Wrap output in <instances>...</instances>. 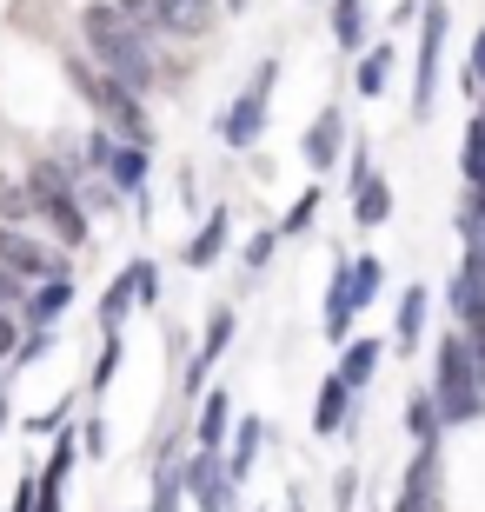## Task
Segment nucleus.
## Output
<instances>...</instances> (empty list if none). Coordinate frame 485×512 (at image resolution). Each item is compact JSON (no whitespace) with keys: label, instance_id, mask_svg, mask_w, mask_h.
I'll use <instances>...</instances> for the list:
<instances>
[{"label":"nucleus","instance_id":"13","mask_svg":"<svg viewBox=\"0 0 485 512\" xmlns=\"http://www.w3.org/2000/svg\"><path fill=\"white\" fill-rule=\"evenodd\" d=\"M233 333H240L233 306H213V320H206V340H200V353H193V366H187V393H200V386H206V373H213V360H220L226 346H233Z\"/></svg>","mask_w":485,"mask_h":512},{"label":"nucleus","instance_id":"15","mask_svg":"<svg viewBox=\"0 0 485 512\" xmlns=\"http://www.w3.org/2000/svg\"><path fill=\"white\" fill-rule=\"evenodd\" d=\"M379 360H386V340H346L339 346V380H346V393H359V386H373V373H379Z\"/></svg>","mask_w":485,"mask_h":512},{"label":"nucleus","instance_id":"36","mask_svg":"<svg viewBox=\"0 0 485 512\" xmlns=\"http://www.w3.org/2000/svg\"><path fill=\"white\" fill-rule=\"evenodd\" d=\"M20 346V313H0V360H14Z\"/></svg>","mask_w":485,"mask_h":512},{"label":"nucleus","instance_id":"18","mask_svg":"<svg viewBox=\"0 0 485 512\" xmlns=\"http://www.w3.org/2000/svg\"><path fill=\"white\" fill-rule=\"evenodd\" d=\"M432 473H439V446H419L412 453V473H406V499H399V512H432Z\"/></svg>","mask_w":485,"mask_h":512},{"label":"nucleus","instance_id":"39","mask_svg":"<svg viewBox=\"0 0 485 512\" xmlns=\"http://www.w3.org/2000/svg\"><path fill=\"white\" fill-rule=\"evenodd\" d=\"M7 512H34V479H20V486H14V506H7Z\"/></svg>","mask_w":485,"mask_h":512},{"label":"nucleus","instance_id":"10","mask_svg":"<svg viewBox=\"0 0 485 512\" xmlns=\"http://www.w3.org/2000/svg\"><path fill=\"white\" fill-rule=\"evenodd\" d=\"M353 313H359V300H353V260H333L326 313H319V326H326V340H333V346H346V340H353Z\"/></svg>","mask_w":485,"mask_h":512},{"label":"nucleus","instance_id":"12","mask_svg":"<svg viewBox=\"0 0 485 512\" xmlns=\"http://www.w3.org/2000/svg\"><path fill=\"white\" fill-rule=\"evenodd\" d=\"M147 167H153V147H133V140H113V160L100 167V180H107L120 200H140L147 193Z\"/></svg>","mask_w":485,"mask_h":512},{"label":"nucleus","instance_id":"9","mask_svg":"<svg viewBox=\"0 0 485 512\" xmlns=\"http://www.w3.org/2000/svg\"><path fill=\"white\" fill-rule=\"evenodd\" d=\"M346 153V114L339 107H319L313 127H306V140H299V160L313 173H333V160Z\"/></svg>","mask_w":485,"mask_h":512},{"label":"nucleus","instance_id":"28","mask_svg":"<svg viewBox=\"0 0 485 512\" xmlns=\"http://www.w3.org/2000/svg\"><path fill=\"white\" fill-rule=\"evenodd\" d=\"M459 173H466V187H479L485 180V120L472 114V127H466V153H459Z\"/></svg>","mask_w":485,"mask_h":512},{"label":"nucleus","instance_id":"40","mask_svg":"<svg viewBox=\"0 0 485 512\" xmlns=\"http://www.w3.org/2000/svg\"><path fill=\"white\" fill-rule=\"evenodd\" d=\"M0 426H7V399H0Z\"/></svg>","mask_w":485,"mask_h":512},{"label":"nucleus","instance_id":"30","mask_svg":"<svg viewBox=\"0 0 485 512\" xmlns=\"http://www.w3.org/2000/svg\"><path fill=\"white\" fill-rule=\"evenodd\" d=\"M406 426H412V439H419V446L439 433V406H432V393H412L406 399Z\"/></svg>","mask_w":485,"mask_h":512},{"label":"nucleus","instance_id":"23","mask_svg":"<svg viewBox=\"0 0 485 512\" xmlns=\"http://www.w3.org/2000/svg\"><path fill=\"white\" fill-rule=\"evenodd\" d=\"M386 80H392V47H366L359 67H353V87L366 100H379V94H386Z\"/></svg>","mask_w":485,"mask_h":512},{"label":"nucleus","instance_id":"16","mask_svg":"<svg viewBox=\"0 0 485 512\" xmlns=\"http://www.w3.org/2000/svg\"><path fill=\"white\" fill-rule=\"evenodd\" d=\"M426 313H432V293H426V286H406V293H399V313H392V346H399V353H412V346H419Z\"/></svg>","mask_w":485,"mask_h":512},{"label":"nucleus","instance_id":"21","mask_svg":"<svg viewBox=\"0 0 485 512\" xmlns=\"http://www.w3.org/2000/svg\"><path fill=\"white\" fill-rule=\"evenodd\" d=\"M386 213H392V187L379 180V173H373V180H359V187H353V220H359V227H386Z\"/></svg>","mask_w":485,"mask_h":512},{"label":"nucleus","instance_id":"3","mask_svg":"<svg viewBox=\"0 0 485 512\" xmlns=\"http://www.w3.org/2000/svg\"><path fill=\"white\" fill-rule=\"evenodd\" d=\"M432 406H439V426H472L485 413V386L472 373V353H466V333L459 326L432 353Z\"/></svg>","mask_w":485,"mask_h":512},{"label":"nucleus","instance_id":"4","mask_svg":"<svg viewBox=\"0 0 485 512\" xmlns=\"http://www.w3.org/2000/svg\"><path fill=\"white\" fill-rule=\"evenodd\" d=\"M27 193H34V220H47L54 240L87 247V207H80L74 167H60V160H34V167H27Z\"/></svg>","mask_w":485,"mask_h":512},{"label":"nucleus","instance_id":"26","mask_svg":"<svg viewBox=\"0 0 485 512\" xmlns=\"http://www.w3.org/2000/svg\"><path fill=\"white\" fill-rule=\"evenodd\" d=\"M180 499H187V486H180V459H160V466H153V506L147 512H180Z\"/></svg>","mask_w":485,"mask_h":512},{"label":"nucleus","instance_id":"17","mask_svg":"<svg viewBox=\"0 0 485 512\" xmlns=\"http://www.w3.org/2000/svg\"><path fill=\"white\" fill-rule=\"evenodd\" d=\"M226 240H233V213L213 207V213L200 220V233L187 240V253H180V260H187V266H213V260L226 253Z\"/></svg>","mask_w":485,"mask_h":512},{"label":"nucleus","instance_id":"5","mask_svg":"<svg viewBox=\"0 0 485 512\" xmlns=\"http://www.w3.org/2000/svg\"><path fill=\"white\" fill-rule=\"evenodd\" d=\"M446 34H452V14L446 0L419 14V60H412V120H432L439 107V54H446Z\"/></svg>","mask_w":485,"mask_h":512},{"label":"nucleus","instance_id":"19","mask_svg":"<svg viewBox=\"0 0 485 512\" xmlns=\"http://www.w3.org/2000/svg\"><path fill=\"white\" fill-rule=\"evenodd\" d=\"M133 306H140V280H133V266H127V273L100 293V333H120V320H127Z\"/></svg>","mask_w":485,"mask_h":512},{"label":"nucleus","instance_id":"38","mask_svg":"<svg viewBox=\"0 0 485 512\" xmlns=\"http://www.w3.org/2000/svg\"><path fill=\"white\" fill-rule=\"evenodd\" d=\"M346 173H353V187H359V180H373V153L353 147V167H346Z\"/></svg>","mask_w":485,"mask_h":512},{"label":"nucleus","instance_id":"8","mask_svg":"<svg viewBox=\"0 0 485 512\" xmlns=\"http://www.w3.org/2000/svg\"><path fill=\"white\" fill-rule=\"evenodd\" d=\"M0 266H7V273H20L27 286H40V280H54V273H67V266H60V253H47L27 227H0Z\"/></svg>","mask_w":485,"mask_h":512},{"label":"nucleus","instance_id":"29","mask_svg":"<svg viewBox=\"0 0 485 512\" xmlns=\"http://www.w3.org/2000/svg\"><path fill=\"white\" fill-rule=\"evenodd\" d=\"M113 7H120V14H127V20H133V27H140L147 40H167V20H160V0H113Z\"/></svg>","mask_w":485,"mask_h":512},{"label":"nucleus","instance_id":"35","mask_svg":"<svg viewBox=\"0 0 485 512\" xmlns=\"http://www.w3.org/2000/svg\"><path fill=\"white\" fill-rule=\"evenodd\" d=\"M273 247H280V233H273V227L253 233V247H246V266H266V260H273Z\"/></svg>","mask_w":485,"mask_h":512},{"label":"nucleus","instance_id":"2","mask_svg":"<svg viewBox=\"0 0 485 512\" xmlns=\"http://www.w3.org/2000/svg\"><path fill=\"white\" fill-rule=\"evenodd\" d=\"M67 80L80 87V100L100 114L107 133H120V140H133V147H153V120H147V107H140L133 87H120L113 74H100L87 54H67Z\"/></svg>","mask_w":485,"mask_h":512},{"label":"nucleus","instance_id":"32","mask_svg":"<svg viewBox=\"0 0 485 512\" xmlns=\"http://www.w3.org/2000/svg\"><path fill=\"white\" fill-rule=\"evenodd\" d=\"M113 366H120V333H107V346H100V366H94V380H87L94 393H107V386H113Z\"/></svg>","mask_w":485,"mask_h":512},{"label":"nucleus","instance_id":"1","mask_svg":"<svg viewBox=\"0 0 485 512\" xmlns=\"http://www.w3.org/2000/svg\"><path fill=\"white\" fill-rule=\"evenodd\" d=\"M80 40H87V60L100 74H113L120 87H133V94L160 87V40H147L113 0H87L80 7Z\"/></svg>","mask_w":485,"mask_h":512},{"label":"nucleus","instance_id":"27","mask_svg":"<svg viewBox=\"0 0 485 512\" xmlns=\"http://www.w3.org/2000/svg\"><path fill=\"white\" fill-rule=\"evenodd\" d=\"M379 280H386L379 253H353V300H359V306H373V300H379Z\"/></svg>","mask_w":485,"mask_h":512},{"label":"nucleus","instance_id":"41","mask_svg":"<svg viewBox=\"0 0 485 512\" xmlns=\"http://www.w3.org/2000/svg\"><path fill=\"white\" fill-rule=\"evenodd\" d=\"M479 120H485V94H479Z\"/></svg>","mask_w":485,"mask_h":512},{"label":"nucleus","instance_id":"11","mask_svg":"<svg viewBox=\"0 0 485 512\" xmlns=\"http://www.w3.org/2000/svg\"><path fill=\"white\" fill-rule=\"evenodd\" d=\"M67 306H74V280H67V273H54V280L27 286V306H20V326H34V333H54Z\"/></svg>","mask_w":485,"mask_h":512},{"label":"nucleus","instance_id":"25","mask_svg":"<svg viewBox=\"0 0 485 512\" xmlns=\"http://www.w3.org/2000/svg\"><path fill=\"white\" fill-rule=\"evenodd\" d=\"M27 220H34V193H27V180L0 173V227H27Z\"/></svg>","mask_w":485,"mask_h":512},{"label":"nucleus","instance_id":"22","mask_svg":"<svg viewBox=\"0 0 485 512\" xmlns=\"http://www.w3.org/2000/svg\"><path fill=\"white\" fill-rule=\"evenodd\" d=\"M333 40L346 54H366V0H333Z\"/></svg>","mask_w":485,"mask_h":512},{"label":"nucleus","instance_id":"6","mask_svg":"<svg viewBox=\"0 0 485 512\" xmlns=\"http://www.w3.org/2000/svg\"><path fill=\"white\" fill-rule=\"evenodd\" d=\"M273 80H280V60H260L253 80H246V94L220 114V140L226 147H253V140L266 133V94H273Z\"/></svg>","mask_w":485,"mask_h":512},{"label":"nucleus","instance_id":"33","mask_svg":"<svg viewBox=\"0 0 485 512\" xmlns=\"http://www.w3.org/2000/svg\"><path fill=\"white\" fill-rule=\"evenodd\" d=\"M20 306H27V280L0 266V313H20Z\"/></svg>","mask_w":485,"mask_h":512},{"label":"nucleus","instance_id":"14","mask_svg":"<svg viewBox=\"0 0 485 512\" xmlns=\"http://www.w3.org/2000/svg\"><path fill=\"white\" fill-rule=\"evenodd\" d=\"M346 419H353V393H346L339 373H326V380H319V399H313V433L333 439V433H346Z\"/></svg>","mask_w":485,"mask_h":512},{"label":"nucleus","instance_id":"7","mask_svg":"<svg viewBox=\"0 0 485 512\" xmlns=\"http://www.w3.org/2000/svg\"><path fill=\"white\" fill-rule=\"evenodd\" d=\"M180 486H187V499L200 512H226L233 506V479H226V453L220 446H200V453L180 466Z\"/></svg>","mask_w":485,"mask_h":512},{"label":"nucleus","instance_id":"20","mask_svg":"<svg viewBox=\"0 0 485 512\" xmlns=\"http://www.w3.org/2000/svg\"><path fill=\"white\" fill-rule=\"evenodd\" d=\"M226 426H233V393H226V386H213V393L200 399V419H193V433H200V446H220Z\"/></svg>","mask_w":485,"mask_h":512},{"label":"nucleus","instance_id":"31","mask_svg":"<svg viewBox=\"0 0 485 512\" xmlns=\"http://www.w3.org/2000/svg\"><path fill=\"white\" fill-rule=\"evenodd\" d=\"M313 213H319V187H306L293 207H286V220H280L273 233H306V227H313Z\"/></svg>","mask_w":485,"mask_h":512},{"label":"nucleus","instance_id":"37","mask_svg":"<svg viewBox=\"0 0 485 512\" xmlns=\"http://www.w3.org/2000/svg\"><path fill=\"white\" fill-rule=\"evenodd\" d=\"M80 446H87V453H107V426L87 419V426H80Z\"/></svg>","mask_w":485,"mask_h":512},{"label":"nucleus","instance_id":"24","mask_svg":"<svg viewBox=\"0 0 485 512\" xmlns=\"http://www.w3.org/2000/svg\"><path fill=\"white\" fill-rule=\"evenodd\" d=\"M260 419H233V453H226V479L240 486L246 479V466H253V453H260Z\"/></svg>","mask_w":485,"mask_h":512},{"label":"nucleus","instance_id":"34","mask_svg":"<svg viewBox=\"0 0 485 512\" xmlns=\"http://www.w3.org/2000/svg\"><path fill=\"white\" fill-rule=\"evenodd\" d=\"M133 280H140V306L160 300V273H153V260H133Z\"/></svg>","mask_w":485,"mask_h":512}]
</instances>
